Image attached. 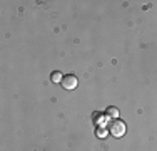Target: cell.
I'll return each instance as SVG.
<instances>
[{"instance_id": "obj_6", "label": "cell", "mask_w": 157, "mask_h": 151, "mask_svg": "<svg viewBox=\"0 0 157 151\" xmlns=\"http://www.w3.org/2000/svg\"><path fill=\"white\" fill-rule=\"evenodd\" d=\"M95 134L99 136V138H105V136H107V129H105V128H97Z\"/></svg>"}, {"instance_id": "obj_2", "label": "cell", "mask_w": 157, "mask_h": 151, "mask_svg": "<svg viewBox=\"0 0 157 151\" xmlns=\"http://www.w3.org/2000/svg\"><path fill=\"white\" fill-rule=\"evenodd\" d=\"M60 84L63 86V89L72 91V89H75V88H77L78 81H77V77H75V76L67 74V76H63V79H62V82H60Z\"/></svg>"}, {"instance_id": "obj_4", "label": "cell", "mask_w": 157, "mask_h": 151, "mask_svg": "<svg viewBox=\"0 0 157 151\" xmlns=\"http://www.w3.org/2000/svg\"><path fill=\"white\" fill-rule=\"evenodd\" d=\"M107 116H109V118H112V119H117V118H119V109L114 108V106H110V108L107 109Z\"/></svg>"}, {"instance_id": "obj_1", "label": "cell", "mask_w": 157, "mask_h": 151, "mask_svg": "<svg viewBox=\"0 0 157 151\" xmlns=\"http://www.w3.org/2000/svg\"><path fill=\"white\" fill-rule=\"evenodd\" d=\"M125 129H127L125 123L121 121V119H114L109 124V131H110V134L114 136V138H122V136L125 134Z\"/></svg>"}, {"instance_id": "obj_3", "label": "cell", "mask_w": 157, "mask_h": 151, "mask_svg": "<svg viewBox=\"0 0 157 151\" xmlns=\"http://www.w3.org/2000/svg\"><path fill=\"white\" fill-rule=\"evenodd\" d=\"M94 121H95V124L99 128H105L107 126V118L104 114H100V112H97V114L94 116Z\"/></svg>"}, {"instance_id": "obj_5", "label": "cell", "mask_w": 157, "mask_h": 151, "mask_svg": "<svg viewBox=\"0 0 157 151\" xmlns=\"http://www.w3.org/2000/svg\"><path fill=\"white\" fill-rule=\"evenodd\" d=\"M62 79H63V77H62V74H60V72H57V71H55V72L50 76V81H52V82H62Z\"/></svg>"}]
</instances>
